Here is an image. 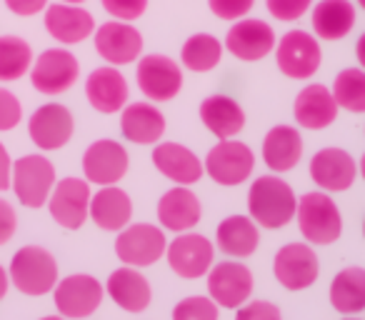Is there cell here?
Here are the masks:
<instances>
[{
  "label": "cell",
  "instance_id": "cell-44",
  "mask_svg": "<svg viewBox=\"0 0 365 320\" xmlns=\"http://www.w3.org/2000/svg\"><path fill=\"white\" fill-rule=\"evenodd\" d=\"M11 178H13V160L8 155L6 145L0 143V193H6L11 188Z\"/></svg>",
  "mask_w": 365,
  "mask_h": 320
},
{
  "label": "cell",
  "instance_id": "cell-41",
  "mask_svg": "<svg viewBox=\"0 0 365 320\" xmlns=\"http://www.w3.org/2000/svg\"><path fill=\"white\" fill-rule=\"evenodd\" d=\"M235 320H283V313L270 300H250L235 310Z\"/></svg>",
  "mask_w": 365,
  "mask_h": 320
},
{
  "label": "cell",
  "instance_id": "cell-40",
  "mask_svg": "<svg viewBox=\"0 0 365 320\" xmlns=\"http://www.w3.org/2000/svg\"><path fill=\"white\" fill-rule=\"evenodd\" d=\"M23 120V105L16 93L0 88V133L13 130Z\"/></svg>",
  "mask_w": 365,
  "mask_h": 320
},
{
  "label": "cell",
  "instance_id": "cell-15",
  "mask_svg": "<svg viewBox=\"0 0 365 320\" xmlns=\"http://www.w3.org/2000/svg\"><path fill=\"white\" fill-rule=\"evenodd\" d=\"M320 263L310 243H288L275 253L273 275L285 290L298 293L318 280Z\"/></svg>",
  "mask_w": 365,
  "mask_h": 320
},
{
  "label": "cell",
  "instance_id": "cell-2",
  "mask_svg": "<svg viewBox=\"0 0 365 320\" xmlns=\"http://www.w3.org/2000/svg\"><path fill=\"white\" fill-rule=\"evenodd\" d=\"M295 220H298L300 235L310 245H330L343 233V215L330 193H323V190L300 195Z\"/></svg>",
  "mask_w": 365,
  "mask_h": 320
},
{
  "label": "cell",
  "instance_id": "cell-34",
  "mask_svg": "<svg viewBox=\"0 0 365 320\" xmlns=\"http://www.w3.org/2000/svg\"><path fill=\"white\" fill-rule=\"evenodd\" d=\"M33 48L18 36H0V83H16L31 73Z\"/></svg>",
  "mask_w": 365,
  "mask_h": 320
},
{
  "label": "cell",
  "instance_id": "cell-42",
  "mask_svg": "<svg viewBox=\"0 0 365 320\" xmlns=\"http://www.w3.org/2000/svg\"><path fill=\"white\" fill-rule=\"evenodd\" d=\"M18 230V215L8 200L0 198V245H6L8 240L16 235Z\"/></svg>",
  "mask_w": 365,
  "mask_h": 320
},
{
  "label": "cell",
  "instance_id": "cell-39",
  "mask_svg": "<svg viewBox=\"0 0 365 320\" xmlns=\"http://www.w3.org/2000/svg\"><path fill=\"white\" fill-rule=\"evenodd\" d=\"M255 0H208V8L215 18L220 21H240L248 18V13L253 11Z\"/></svg>",
  "mask_w": 365,
  "mask_h": 320
},
{
  "label": "cell",
  "instance_id": "cell-16",
  "mask_svg": "<svg viewBox=\"0 0 365 320\" xmlns=\"http://www.w3.org/2000/svg\"><path fill=\"white\" fill-rule=\"evenodd\" d=\"M93 190L91 183L83 178H63L56 183L51 198H48V210L53 220L66 230H78L86 225L88 210H91Z\"/></svg>",
  "mask_w": 365,
  "mask_h": 320
},
{
  "label": "cell",
  "instance_id": "cell-20",
  "mask_svg": "<svg viewBox=\"0 0 365 320\" xmlns=\"http://www.w3.org/2000/svg\"><path fill=\"white\" fill-rule=\"evenodd\" d=\"M153 165L160 175L173 180L175 185H195L203 178V160L190 148L173 140H160L153 148Z\"/></svg>",
  "mask_w": 365,
  "mask_h": 320
},
{
  "label": "cell",
  "instance_id": "cell-30",
  "mask_svg": "<svg viewBox=\"0 0 365 320\" xmlns=\"http://www.w3.org/2000/svg\"><path fill=\"white\" fill-rule=\"evenodd\" d=\"M198 115L208 133H213L218 140H228L235 138L245 128V110L235 98L215 93L208 96L198 108Z\"/></svg>",
  "mask_w": 365,
  "mask_h": 320
},
{
  "label": "cell",
  "instance_id": "cell-11",
  "mask_svg": "<svg viewBox=\"0 0 365 320\" xmlns=\"http://www.w3.org/2000/svg\"><path fill=\"white\" fill-rule=\"evenodd\" d=\"M168 265L178 278L185 280H198L205 278L208 270L213 268L215 260V245L200 233H178L175 240H170L165 248Z\"/></svg>",
  "mask_w": 365,
  "mask_h": 320
},
{
  "label": "cell",
  "instance_id": "cell-18",
  "mask_svg": "<svg viewBox=\"0 0 365 320\" xmlns=\"http://www.w3.org/2000/svg\"><path fill=\"white\" fill-rule=\"evenodd\" d=\"M358 178V163L343 148H320L310 158V180L323 193H345Z\"/></svg>",
  "mask_w": 365,
  "mask_h": 320
},
{
  "label": "cell",
  "instance_id": "cell-6",
  "mask_svg": "<svg viewBox=\"0 0 365 320\" xmlns=\"http://www.w3.org/2000/svg\"><path fill=\"white\" fill-rule=\"evenodd\" d=\"M203 168L213 183L223 188L243 185L255 170V153L240 140H218L208 150Z\"/></svg>",
  "mask_w": 365,
  "mask_h": 320
},
{
  "label": "cell",
  "instance_id": "cell-26",
  "mask_svg": "<svg viewBox=\"0 0 365 320\" xmlns=\"http://www.w3.org/2000/svg\"><path fill=\"white\" fill-rule=\"evenodd\" d=\"M106 293L125 313H143V310H148V305L153 300V290L148 278L140 273V268H130V265H123V268L113 270L108 275Z\"/></svg>",
  "mask_w": 365,
  "mask_h": 320
},
{
  "label": "cell",
  "instance_id": "cell-24",
  "mask_svg": "<svg viewBox=\"0 0 365 320\" xmlns=\"http://www.w3.org/2000/svg\"><path fill=\"white\" fill-rule=\"evenodd\" d=\"M120 133L135 145H155L165 135V115L150 100L128 103L120 110Z\"/></svg>",
  "mask_w": 365,
  "mask_h": 320
},
{
  "label": "cell",
  "instance_id": "cell-10",
  "mask_svg": "<svg viewBox=\"0 0 365 320\" xmlns=\"http://www.w3.org/2000/svg\"><path fill=\"white\" fill-rule=\"evenodd\" d=\"M81 78V63L68 48H48L33 61L31 83L43 96H61Z\"/></svg>",
  "mask_w": 365,
  "mask_h": 320
},
{
  "label": "cell",
  "instance_id": "cell-7",
  "mask_svg": "<svg viewBox=\"0 0 365 320\" xmlns=\"http://www.w3.org/2000/svg\"><path fill=\"white\" fill-rule=\"evenodd\" d=\"M103 298H106V285L88 273L68 275L58 280V285L53 288V303L58 308V315H63L66 320L91 318L101 308Z\"/></svg>",
  "mask_w": 365,
  "mask_h": 320
},
{
  "label": "cell",
  "instance_id": "cell-36",
  "mask_svg": "<svg viewBox=\"0 0 365 320\" xmlns=\"http://www.w3.org/2000/svg\"><path fill=\"white\" fill-rule=\"evenodd\" d=\"M218 310L210 295H190L173 308V320H218Z\"/></svg>",
  "mask_w": 365,
  "mask_h": 320
},
{
  "label": "cell",
  "instance_id": "cell-49",
  "mask_svg": "<svg viewBox=\"0 0 365 320\" xmlns=\"http://www.w3.org/2000/svg\"><path fill=\"white\" fill-rule=\"evenodd\" d=\"M41 320H66L63 315H46V318H41Z\"/></svg>",
  "mask_w": 365,
  "mask_h": 320
},
{
  "label": "cell",
  "instance_id": "cell-47",
  "mask_svg": "<svg viewBox=\"0 0 365 320\" xmlns=\"http://www.w3.org/2000/svg\"><path fill=\"white\" fill-rule=\"evenodd\" d=\"M358 173L363 175V180H365V153H363V158L358 160Z\"/></svg>",
  "mask_w": 365,
  "mask_h": 320
},
{
  "label": "cell",
  "instance_id": "cell-14",
  "mask_svg": "<svg viewBox=\"0 0 365 320\" xmlns=\"http://www.w3.org/2000/svg\"><path fill=\"white\" fill-rule=\"evenodd\" d=\"M253 288V273L238 260H223L208 270V295L218 303V308L238 310L250 300Z\"/></svg>",
  "mask_w": 365,
  "mask_h": 320
},
{
  "label": "cell",
  "instance_id": "cell-51",
  "mask_svg": "<svg viewBox=\"0 0 365 320\" xmlns=\"http://www.w3.org/2000/svg\"><path fill=\"white\" fill-rule=\"evenodd\" d=\"M358 8H363L365 11V0H358Z\"/></svg>",
  "mask_w": 365,
  "mask_h": 320
},
{
  "label": "cell",
  "instance_id": "cell-32",
  "mask_svg": "<svg viewBox=\"0 0 365 320\" xmlns=\"http://www.w3.org/2000/svg\"><path fill=\"white\" fill-rule=\"evenodd\" d=\"M330 305L340 315H358L365 310V268L350 265L333 278L328 290Z\"/></svg>",
  "mask_w": 365,
  "mask_h": 320
},
{
  "label": "cell",
  "instance_id": "cell-38",
  "mask_svg": "<svg viewBox=\"0 0 365 320\" xmlns=\"http://www.w3.org/2000/svg\"><path fill=\"white\" fill-rule=\"evenodd\" d=\"M101 6L106 8V13L113 21L133 23L145 16L148 0H101Z\"/></svg>",
  "mask_w": 365,
  "mask_h": 320
},
{
  "label": "cell",
  "instance_id": "cell-21",
  "mask_svg": "<svg viewBox=\"0 0 365 320\" xmlns=\"http://www.w3.org/2000/svg\"><path fill=\"white\" fill-rule=\"evenodd\" d=\"M86 98L93 105V110L103 113V115H113L128 105L130 88H128L125 76L115 66H101L88 76Z\"/></svg>",
  "mask_w": 365,
  "mask_h": 320
},
{
  "label": "cell",
  "instance_id": "cell-37",
  "mask_svg": "<svg viewBox=\"0 0 365 320\" xmlns=\"http://www.w3.org/2000/svg\"><path fill=\"white\" fill-rule=\"evenodd\" d=\"M268 13L280 23H295L313 8V0H265Z\"/></svg>",
  "mask_w": 365,
  "mask_h": 320
},
{
  "label": "cell",
  "instance_id": "cell-29",
  "mask_svg": "<svg viewBox=\"0 0 365 320\" xmlns=\"http://www.w3.org/2000/svg\"><path fill=\"white\" fill-rule=\"evenodd\" d=\"M355 6L350 0H318L310 8V26L318 41H343L355 28Z\"/></svg>",
  "mask_w": 365,
  "mask_h": 320
},
{
  "label": "cell",
  "instance_id": "cell-8",
  "mask_svg": "<svg viewBox=\"0 0 365 320\" xmlns=\"http://www.w3.org/2000/svg\"><path fill=\"white\" fill-rule=\"evenodd\" d=\"M165 248H168L165 230L153 223H130L115 238L118 260L123 265H130V268L155 265L165 255Z\"/></svg>",
  "mask_w": 365,
  "mask_h": 320
},
{
  "label": "cell",
  "instance_id": "cell-45",
  "mask_svg": "<svg viewBox=\"0 0 365 320\" xmlns=\"http://www.w3.org/2000/svg\"><path fill=\"white\" fill-rule=\"evenodd\" d=\"M8 288H11V275H8V270L0 265V300L6 298Z\"/></svg>",
  "mask_w": 365,
  "mask_h": 320
},
{
  "label": "cell",
  "instance_id": "cell-28",
  "mask_svg": "<svg viewBox=\"0 0 365 320\" xmlns=\"http://www.w3.org/2000/svg\"><path fill=\"white\" fill-rule=\"evenodd\" d=\"M263 163L275 175L288 173L303 158V135L293 125H275L263 138Z\"/></svg>",
  "mask_w": 365,
  "mask_h": 320
},
{
  "label": "cell",
  "instance_id": "cell-5",
  "mask_svg": "<svg viewBox=\"0 0 365 320\" xmlns=\"http://www.w3.org/2000/svg\"><path fill=\"white\" fill-rule=\"evenodd\" d=\"M56 165L41 153L18 158L13 163L11 188L26 208H43L48 205L53 188H56Z\"/></svg>",
  "mask_w": 365,
  "mask_h": 320
},
{
  "label": "cell",
  "instance_id": "cell-23",
  "mask_svg": "<svg viewBox=\"0 0 365 320\" xmlns=\"http://www.w3.org/2000/svg\"><path fill=\"white\" fill-rule=\"evenodd\" d=\"M46 31L63 46H78L96 33V18L83 6L53 3L46 8Z\"/></svg>",
  "mask_w": 365,
  "mask_h": 320
},
{
  "label": "cell",
  "instance_id": "cell-50",
  "mask_svg": "<svg viewBox=\"0 0 365 320\" xmlns=\"http://www.w3.org/2000/svg\"><path fill=\"white\" fill-rule=\"evenodd\" d=\"M343 320H360V318H355V315H345Z\"/></svg>",
  "mask_w": 365,
  "mask_h": 320
},
{
  "label": "cell",
  "instance_id": "cell-17",
  "mask_svg": "<svg viewBox=\"0 0 365 320\" xmlns=\"http://www.w3.org/2000/svg\"><path fill=\"white\" fill-rule=\"evenodd\" d=\"M93 43L96 51L108 66H128V63H138L143 53V36L133 23L123 21H108L96 28L93 33Z\"/></svg>",
  "mask_w": 365,
  "mask_h": 320
},
{
  "label": "cell",
  "instance_id": "cell-9",
  "mask_svg": "<svg viewBox=\"0 0 365 320\" xmlns=\"http://www.w3.org/2000/svg\"><path fill=\"white\" fill-rule=\"evenodd\" d=\"M135 81L150 103H168L182 91V66L163 53H148L138 58Z\"/></svg>",
  "mask_w": 365,
  "mask_h": 320
},
{
  "label": "cell",
  "instance_id": "cell-3",
  "mask_svg": "<svg viewBox=\"0 0 365 320\" xmlns=\"http://www.w3.org/2000/svg\"><path fill=\"white\" fill-rule=\"evenodd\" d=\"M8 275L23 295L41 298L53 293V288L58 285V263L51 250L41 245H26L13 255Z\"/></svg>",
  "mask_w": 365,
  "mask_h": 320
},
{
  "label": "cell",
  "instance_id": "cell-43",
  "mask_svg": "<svg viewBox=\"0 0 365 320\" xmlns=\"http://www.w3.org/2000/svg\"><path fill=\"white\" fill-rule=\"evenodd\" d=\"M6 6L11 13L21 18H31V16H38L48 8V0H6Z\"/></svg>",
  "mask_w": 365,
  "mask_h": 320
},
{
  "label": "cell",
  "instance_id": "cell-25",
  "mask_svg": "<svg viewBox=\"0 0 365 320\" xmlns=\"http://www.w3.org/2000/svg\"><path fill=\"white\" fill-rule=\"evenodd\" d=\"M338 103H335L333 93L320 83H310L295 96L293 103V118L300 128L305 130H323V128L333 125L338 118Z\"/></svg>",
  "mask_w": 365,
  "mask_h": 320
},
{
  "label": "cell",
  "instance_id": "cell-1",
  "mask_svg": "<svg viewBox=\"0 0 365 320\" xmlns=\"http://www.w3.org/2000/svg\"><path fill=\"white\" fill-rule=\"evenodd\" d=\"M298 195L278 175H260L248 188V213L258 228L280 230L295 220Z\"/></svg>",
  "mask_w": 365,
  "mask_h": 320
},
{
  "label": "cell",
  "instance_id": "cell-48",
  "mask_svg": "<svg viewBox=\"0 0 365 320\" xmlns=\"http://www.w3.org/2000/svg\"><path fill=\"white\" fill-rule=\"evenodd\" d=\"M61 3H71V6H83L86 0H61Z\"/></svg>",
  "mask_w": 365,
  "mask_h": 320
},
{
  "label": "cell",
  "instance_id": "cell-19",
  "mask_svg": "<svg viewBox=\"0 0 365 320\" xmlns=\"http://www.w3.org/2000/svg\"><path fill=\"white\" fill-rule=\"evenodd\" d=\"M76 130L73 113L61 103H46L28 120V135L41 150H61Z\"/></svg>",
  "mask_w": 365,
  "mask_h": 320
},
{
  "label": "cell",
  "instance_id": "cell-12",
  "mask_svg": "<svg viewBox=\"0 0 365 320\" xmlns=\"http://www.w3.org/2000/svg\"><path fill=\"white\" fill-rule=\"evenodd\" d=\"M275 43H278V36H275L273 26H270L268 21H260V18H240V21H235L233 26L228 28L223 48L235 61L258 63L275 51Z\"/></svg>",
  "mask_w": 365,
  "mask_h": 320
},
{
  "label": "cell",
  "instance_id": "cell-4",
  "mask_svg": "<svg viewBox=\"0 0 365 320\" xmlns=\"http://www.w3.org/2000/svg\"><path fill=\"white\" fill-rule=\"evenodd\" d=\"M275 63L278 71L290 81H310L320 71L323 63V51L320 41L308 31H288L275 43Z\"/></svg>",
  "mask_w": 365,
  "mask_h": 320
},
{
  "label": "cell",
  "instance_id": "cell-13",
  "mask_svg": "<svg viewBox=\"0 0 365 320\" xmlns=\"http://www.w3.org/2000/svg\"><path fill=\"white\" fill-rule=\"evenodd\" d=\"M128 168H130V155H128L125 145L110 138H103L88 145L83 153V173L86 180L93 185H118L125 178Z\"/></svg>",
  "mask_w": 365,
  "mask_h": 320
},
{
  "label": "cell",
  "instance_id": "cell-33",
  "mask_svg": "<svg viewBox=\"0 0 365 320\" xmlns=\"http://www.w3.org/2000/svg\"><path fill=\"white\" fill-rule=\"evenodd\" d=\"M223 41L210 33H195L180 48V66L190 73H208L223 61Z\"/></svg>",
  "mask_w": 365,
  "mask_h": 320
},
{
  "label": "cell",
  "instance_id": "cell-35",
  "mask_svg": "<svg viewBox=\"0 0 365 320\" xmlns=\"http://www.w3.org/2000/svg\"><path fill=\"white\" fill-rule=\"evenodd\" d=\"M333 98L338 108L348 113H365V71L363 68H345L333 81Z\"/></svg>",
  "mask_w": 365,
  "mask_h": 320
},
{
  "label": "cell",
  "instance_id": "cell-52",
  "mask_svg": "<svg viewBox=\"0 0 365 320\" xmlns=\"http://www.w3.org/2000/svg\"><path fill=\"white\" fill-rule=\"evenodd\" d=\"M363 235H365V218H363Z\"/></svg>",
  "mask_w": 365,
  "mask_h": 320
},
{
  "label": "cell",
  "instance_id": "cell-27",
  "mask_svg": "<svg viewBox=\"0 0 365 320\" xmlns=\"http://www.w3.org/2000/svg\"><path fill=\"white\" fill-rule=\"evenodd\" d=\"M88 218L108 233H120L133 220V200L118 185H103L91 198V210Z\"/></svg>",
  "mask_w": 365,
  "mask_h": 320
},
{
  "label": "cell",
  "instance_id": "cell-22",
  "mask_svg": "<svg viewBox=\"0 0 365 320\" xmlns=\"http://www.w3.org/2000/svg\"><path fill=\"white\" fill-rule=\"evenodd\" d=\"M200 218H203V205L188 185H175L158 200V220L163 230H170L175 235L188 233L200 223Z\"/></svg>",
  "mask_w": 365,
  "mask_h": 320
},
{
  "label": "cell",
  "instance_id": "cell-46",
  "mask_svg": "<svg viewBox=\"0 0 365 320\" xmlns=\"http://www.w3.org/2000/svg\"><path fill=\"white\" fill-rule=\"evenodd\" d=\"M355 58H358L360 68L365 71V33L358 38V43H355Z\"/></svg>",
  "mask_w": 365,
  "mask_h": 320
},
{
  "label": "cell",
  "instance_id": "cell-31",
  "mask_svg": "<svg viewBox=\"0 0 365 320\" xmlns=\"http://www.w3.org/2000/svg\"><path fill=\"white\" fill-rule=\"evenodd\" d=\"M260 230L250 215H228L215 230V248L228 258H250L258 250Z\"/></svg>",
  "mask_w": 365,
  "mask_h": 320
}]
</instances>
